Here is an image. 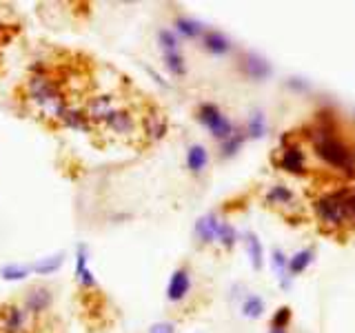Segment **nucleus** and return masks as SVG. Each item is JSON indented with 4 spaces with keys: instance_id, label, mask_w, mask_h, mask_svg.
<instances>
[{
    "instance_id": "20e7f679",
    "label": "nucleus",
    "mask_w": 355,
    "mask_h": 333,
    "mask_svg": "<svg viewBox=\"0 0 355 333\" xmlns=\"http://www.w3.org/2000/svg\"><path fill=\"white\" fill-rule=\"evenodd\" d=\"M196 118L200 125L211 133V138H216L218 142L227 140L231 133L238 129L216 103H200L196 109Z\"/></svg>"
},
{
    "instance_id": "393cba45",
    "label": "nucleus",
    "mask_w": 355,
    "mask_h": 333,
    "mask_svg": "<svg viewBox=\"0 0 355 333\" xmlns=\"http://www.w3.org/2000/svg\"><path fill=\"white\" fill-rule=\"evenodd\" d=\"M244 133H247V138H251V140L264 138V133H266V118H264L262 111H253V114L249 116L247 125H244Z\"/></svg>"
},
{
    "instance_id": "9d476101",
    "label": "nucleus",
    "mask_w": 355,
    "mask_h": 333,
    "mask_svg": "<svg viewBox=\"0 0 355 333\" xmlns=\"http://www.w3.org/2000/svg\"><path fill=\"white\" fill-rule=\"evenodd\" d=\"M73 275H76L78 287H80L83 291H92V289L98 287V278H96L92 266H89V247L85 242L76 244V269H73Z\"/></svg>"
},
{
    "instance_id": "4be33fe9",
    "label": "nucleus",
    "mask_w": 355,
    "mask_h": 333,
    "mask_svg": "<svg viewBox=\"0 0 355 333\" xmlns=\"http://www.w3.org/2000/svg\"><path fill=\"white\" fill-rule=\"evenodd\" d=\"M162 65L169 76L173 78H184L187 76V60L182 51H166L162 53Z\"/></svg>"
},
{
    "instance_id": "ddd939ff",
    "label": "nucleus",
    "mask_w": 355,
    "mask_h": 333,
    "mask_svg": "<svg viewBox=\"0 0 355 333\" xmlns=\"http://www.w3.org/2000/svg\"><path fill=\"white\" fill-rule=\"evenodd\" d=\"M142 133L147 142H160L169 133V120L160 111L151 109L149 114L142 116Z\"/></svg>"
},
{
    "instance_id": "72a5a7b5",
    "label": "nucleus",
    "mask_w": 355,
    "mask_h": 333,
    "mask_svg": "<svg viewBox=\"0 0 355 333\" xmlns=\"http://www.w3.org/2000/svg\"><path fill=\"white\" fill-rule=\"evenodd\" d=\"M5 38H9V29L7 27H0V47H3Z\"/></svg>"
},
{
    "instance_id": "f3484780",
    "label": "nucleus",
    "mask_w": 355,
    "mask_h": 333,
    "mask_svg": "<svg viewBox=\"0 0 355 333\" xmlns=\"http://www.w3.org/2000/svg\"><path fill=\"white\" fill-rule=\"evenodd\" d=\"M173 31L178 33L180 40H198L202 38L205 33V25L196 18H189V16H175L173 18Z\"/></svg>"
},
{
    "instance_id": "5701e85b",
    "label": "nucleus",
    "mask_w": 355,
    "mask_h": 333,
    "mask_svg": "<svg viewBox=\"0 0 355 333\" xmlns=\"http://www.w3.org/2000/svg\"><path fill=\"white\" fill-rule=\"evenodd\" d=\"M29 275H31V269L25 262H5L0 266V278H3L5 282H22V280H27Z\"/></svg>"
},
{
    "instance_id": "bb28decb",
    "label": "nucleus",
    "mask_w": 355,
    "mask_h": 333,
    "mask_svg": "<svg viewBox=\"0 0 355 333\" xmlns=\"http://www.w3.org/2000/svg\"><path fill=\"white\" fill-rule=\"evenodd\" d=\"M216 242H220V247H222V249L231 251L233 247H236V242H238V231H236V227H233L231 222L222 220V222H220V229H218V238H216Z\"/></svg>"
},
{
    "instance_id": "423d86ee",
    "label": "nucleus",
    "mask_w": 355,
    "mask_h": 333,
    "mask_svg": "<svg viewBox=\"0 0 355 333\" xmlns=\"http://www.w3.org/2000/svg\"><path fill=\"white\" fill-rule=\"evenodd\" d=\"M53 291L47 284H33L29 287L25 296H22V309L27 311L31 318H40L53 307Z\"/></svg>"
},
{
    "instance_id": "f8f14e48",
    "label": "nucleus",
    "mask_w": 355,
    "mask_h": 333,
    "mask_svg": "<svg viewBox=\"0 0 355 333\" xmlns=\"http://www.w3.org/2000/svg\"><path fill=\"white\" fill-rule=\"evenodd\" d=\"M55 120L60 122L64 129H73V131H80V133H92L94 125L89 116L85 114L83 107H76V105H64L60 109V114L55 116Z\"/></svg>"
},
{
    "instance_id": "6e6552de",
    "label": "nucleus",
    "mask_w": 355,
    "mask_h": 333,
    "mask_svg": "<svg viewBox=\"0 0 355 333\" xmlns=\"http://www.w3.org/2000/svg\"><path fill=\"white\" fill-rule=\"evenodd\" d=\"M238 69L244 78H249V80L253 83H262L266 80V78L271 76V65L266 58H262V56L253 53V51H244L240 58H238Z\"/></svg>"
},
{
    "instance_id": "a878e982",
    "label": "nucleus",
    "mask_w": 355,
    "mask_h": 333,
    "mask_svg": "<svg viewBox=\"0 0 355 333\" xmlns=\"http://www.w3.org/2000/svg\"><path fill=\"white\" fill-rule=\"evenodd\" d=\"M155 40H158V47L162 49V53L166 51H180V38H178V33L169 27H162L155 33Z\"/></svg>"
},
{
    "instance_id": "2eb2a0df",
    "label": "nucleus",
    "mask_w": 355,
    "mask_h": 333,
    "mask_svg": "<svg viewBox=\"0 0 355 333\" xmlns=\"http://www.w3.org/2000/svg\"><path fill=\"white\" fill-rule=\"evenodd\" d=\"M220 216L216 211H209V214L200 216L196 220V227H193V233H196V240L200 244H214L216 238H218V229H220Z\"/></svg>"
},
{
    "instance_id": "a211bd4d",
    "label": "nucleus",
    "mask_w": 355,
    "mask_h": 333,
    "mask_svg": "<svg viewBox=\"0 0 355 333\" xmlns=\"http://www.w3.org/2000/svg\"><path fill=\"white\" fill-rule=\"evenodd\" d=\"M264 203L271 205V207H280V209H295L297 207L295 194L286 185H273L269 191H266Z\"/></svg>"
},
{
    "instance_id": "9b49d317",
    "label": "nucleus",
    "mask_w": 355,
    "mask_h": 333,
    "mask_svg": "<svg viewBox=\"0 0 355 333\" xmlns=\"http://www.w3.org/2000/svg\"><path fill=\"white\" fill-rule=\"evenodd\" d=\"M103 127L109 129L114 136H120V138H129L133 131H136V118L129 109L125 107H116L111 114L107 116V120L103 122Z\"/></svg>"
},
{
    "instance_id": "2f4dec72",
    "label": "nucleus",
    "mask_w": 355,
    "mask_h": 333,
    "mask_svg": "<svg viewBox=\"0 0 355 333\" xmlns=\"http://www.w3.org/2000/svg\"><path fill=\"white\" fill-rule=\"evenodd\" d=\"M142 69H144V71H147V74H149V76L153 78V83L158 85V87H162V89H169V83H166L164 78H162V76H160L158 71H155V69H151L149 65H144V62H142Z\"/></svg>"
},
{
    "instance_id": "f257e3e1",
    "label": "nucleus",
    "mask_w": 355,
    "mask_h": 333,
    "mask_svg": "<svg viewBox=\"0 0 355 333\" xmlns=\"http://www.w3.org/2000/svg\"><path fill=\"white\" fill-rule=\"evenodd\" d=\"M309 140L313 144L315 153L331 166V169H336L338 173L347 178H355V153L349 144L338 136L336 122H333L329 114H318V122H315V127L311 129Z\"/></svg>"
},
{
    "instance_id": "39448f33",
    "label": "nucleus",
    "mask_w": 355,
    "mask_h": 333,
    "mask_svg": "<svg viewBox=\"0 0 355 333\" xmlns=\"http://www.w3.org/2000/svg\"><path fill=\"white\" fill-rule=\"evenodd\" d=\"M275 164L280 166L282 171L293 173V176H306L309 173V164H306V158H304V151L291 138L282 140V147L277 149V153H275Z\"/></svg>"
},
{
    "instance_id": "1a4fd4ad",
    "label": "nucleus",
    "mask_w": 355,
    "mask_h": 333,
    "mask_svg": "<svg viewBox=\"0 0 355 333\" xmlns=\"http://www.w3.org/2000/svg\"><path fill=\"white\" fill-rule=\"evenodd\" d=\"M189 291H191V269L187 264H180L171 271L169 282H166V300L171 305H180Z\"/></svg>"
},
{
    "instance_id": "cd10ccee",
    "label": "nucleus",
    "mask_w": 355,
    "mask_h": 333,
    "mask_svg": "<svg viewBox=\"0 0 355 333\" xmlns=\"http://www.w3.org/2000/svg\"><path fill=\"white\" fill-rule=\"evenodd\" d=\"M264 314V300L255 293H249L247 298L242 300V316L244 318H251V320H258Z\"/></svg>"
},
{
    "instance_id": "b1692460",
    "label": "nucleus",
    "mask_w": 355,
    "mask_h": 333,
    "mask_svg": "<svg viewBox=\"0 0 355 333\" xmlns=\"http://www.w3.org/2000/svg\"><path fill=\"white\" fill-rule=\"evenodd\" d=\"M244 244H247V251H249V258H251L253 269L260 271L262 264H264V249H262L260 238L255 236L253 231H247V233H244Z\"/></svg>"
},
{
    "instance_id": "f03ea898",
    "label": "nucleus",
    "mask_w": 355,
    "mask_h": 333,
    "mask_svg": "<svg viewBox=\"0 0 355 333\" xmlns=\"http://www.w3.org/2000/svg\"><path fill=\"white\" fill-rule=\"evenodd\" d=\"M25 92H27L29 103L36 105L42 114H47L53 120L60 114V109L64 105H69L67 103L64 92H62L60 80L51 71L42 74V76H29L25 83Z\"/></svg>"
},
{
    "instance_id": "0eeeda50",
    "label": "nucleus",
    "mask_w": 355,
    "mask_h": 333,
    "mask_svg": "<svg viewBox=\"0 0 355 333\" xmlns=\"http://www.w3.org/2000/svg\"><path fill=\"white\" fill-rule=\"evenodd\" d=\"M31 316L22 305H3L0 307V333H27Z\"/></svg>"
},
{
    "instance_id": "aec40b11",
    "label": "nucleus",
    "mask_w": 355,
    "mask_h": 333,
    "mask_svg": "<svg viewBox=\"0 0 355 333\" xmlns=\"http://www.w3.org/2000/svg\"><path fill=\"white\" fill-rule=\"evenodd\" d=\"M64 251H58V253H51V255H44V258H38V260H33L29 264V269L31 273H36V275H53V273H58L62 269V264H64Z\"/></svg>"
},
{
    "instance_id": "dca6fc26",
    "label": "nucleus",
    "mask_w": 355,
    "mask_h": 333,
    "mask_svg": "<svg viewBox=\"0 0 355 333\" xmlns=\"http://www.w3.org/2000/svg\"><path fill=\"white\" fill-rule=\"evenodd\" d=\"M202 47H205V51L207 53H211V56H229L231 51H233V42L229 40V36L227 33H222V31H218V29H205V33H202Z\"/></svg>"
},
{
    "instance_id": "f704fd0d",
    "label": "nucleus",
    "mask_w": 355,
    "mask_h": 333,
    "mask_svg": "<svg viewBox=\"0 0 355 333\" xmlns=\"http://www.w3.org/2000/svg\"><path fill=\"white\" fill-rule=\"evenodd\" d=\"M269 333H286V329H271Z\"/></svg>"
},
{
    "instance_id": "6ab92c4d",
    "label": "nucleus",
    "mask_w": 355,
    "mask_h": 333,
    "mask_svg": "<svg viewBox=\"0 0 355 333\" xmlns=\"http://www.w3.org/2000/svg\"><path fill=\"white\" fill-rule=\"evenodd\" d=\"M184 162H187V169L191 171L193 176H200L209 164V151L205 144L193 142L187 147V155H184Z\"/></svg>"
},
{
    "instance_id": "c85d7f7f",
    "label": "nucleus",
    "mask_w": 355,
    "mask_h": 333,
    "mask_svg": "<svg viewBox=\"0 0 355 333\" xmlns=\"http://www.w3.org/2000/svg\"><path fill=\"white\" fill-rule=\"evenodd\" d=\"M311 262H313V249L297 251L293 258H288V275L293 278L297 273H302Z\"/></svg>"
},
{
    "instance_id": "7ed1b4c3",
    "label": "nucleus",
    "mask_w": 355,
    "mask_h": 333,
    "mask_svg": "<svg viewBox=\"0 0 355 333\" xmlns=\"http://www.w3.org/2000/svg\"><path fill=\"white\" fill-rule=\"evenodd\" d=\"M313 211L320 220V227L327 233L340 231L344 225H349L347 191H331V194L320 196L313 203Z\"/></svg>"
},
{
    "instance_id": "7c9ffc66",
    "label": "nucleus",
    "mask_w": 355,
    "mask_h": 333,
    "mask_svg": "<svg viewBox=\"0 0 355 333\" xmlns=\"http://www.w3.org/2000/svg\"><path fill=\"white\" fill-rule=\"evenodd\" d=\"M149 333H175V325L169 320H160V322H155V325H151Z\"/></svg>"
},
{
    "instance_id": "4468645a",
    "label": "nucleus",
    "mask_w": 355,
    "mask_h": 333,
    "mask_svg": "<svg viewBox=\"0 0 355 333\" xmlns=\"http://www.w3.org/2000/svg\"><path fill=\"white\" fill-rule=\"evenodd\" d=\"M116 109L114 105V98L107 96V94H100V96H92L87 100L85 105V114L89 116V120H92V125H103V122L107 120V116L111 114V111Z\"/></svg>"
},
{
    "instance_id": "412c9836",
    "label": "nucleus",
    "mask_w": 355,
    "mask_h": 333,
    "mask_svg": "<svg viewBox=\"0 0 355 333\" xmlns=\"http://www.w3.org/2000/svg\"><path fill=\"white\" fill-rule=\"evenodd\" d=\"M247 133H244V129H236L231 133V136L227 140L220 142V158H233V155H238V151L244 147V142H247Z\"/></svg>"
},
{
    "instance_id": "c756f323",
    "label": "nucleus",
    "mask_w": 355,
    "mask_h": 333,
    "mask_svg": "<svg viewBox=\"0 0 355 333\" xmlns=\"http://www.w3.org/2000/svg\"><path fill=\"white\" fill-rule=\"evenodd\" d=\"M288 322H291V309L280 307L271 318V329H286Z\"/></svg>"
},
{
    "instance_id": "473e14b6",
    "label": "nucleus",
    "mask_w": 355,
    "mask_h": 333,
    "mask_svg": "<svg viewBox=\"0 0 355 333\" xmlns=\"http://www.w3.org/2000/svg\"><path fill=\"white\" fill-rule=\"evenodd\" d=\"M347 211H349V222L355 227V191H347Z\"/></svg>"
}]
</instances>
